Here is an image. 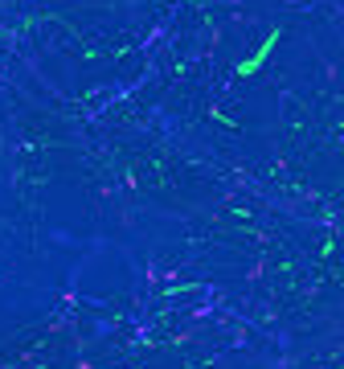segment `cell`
<instances>
[{
    "label": "cell",
    "mask_w": 344,
    "mask_h": 369,
    "mask_svg": "<svg viewBox=\"0 0 344 369\" xmlns=\"http://www.w3.org/2000/svg\"><path fill=\"white\" fill-rule=\"evenodd\" d=\"M275 41H278V29H275L271 37H266V41H262V50L254 53V58H246V62H238V66H234V74H238V78H250V74H254V70H259L262 62L271 58V50H275Z\"/></svg>",
    "instance_id": "cell-1"
}]
</instances>
